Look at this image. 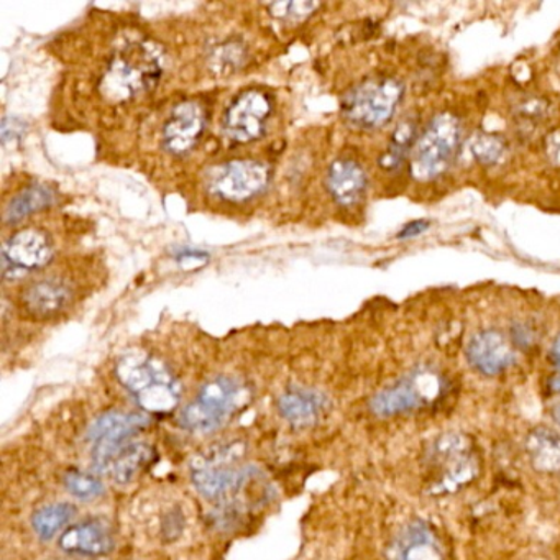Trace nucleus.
<instances>
[{
    "mask_svg": "<svg viewBox=\"0 0 560 560\" xmlns=\"http://www.w3.org/2000/svg\"><path fill=\"white\" fill-rule=\"evenodd\" d=\"M74 288L63 277H44L32 281L21 294V306L27 316L38 320L60 316L73 303Z\"/></svg>",
    "mask_w": 560,
    "mask_h": 560,
    "instance_id": "14",
    "label": "nucleus"
},
{
    "mask_svg": "<svg viewBox=\"0 0 560 560\" xmlns=\"http://www.w3.org/2000/svg\"><path fill=\"white\" fill-rule=\"evenodd\" d=\"M205 132V114L196 103H183L173 109L163 129V147L172 155H185L195 149Z\"/></svg>",
    "mask_w": 560,
    "mask_h": 560,
    "instance_id": "17",
    "label": "nucleus"
},
{
    "mask_svg": "<svg viewBox=\"0 0 560 560\" xmlns=\"http://www.w3.org/2000/svg\"><path fill=\"white\" fill-rule=\"evenodd\" d=\"M547 114V106L544 101L539 100H527L517 106V117L521 120H526L529 124H537L542 120V117ZM517 119V120H520Z\"/></svg>",
    "mask_w": 560,
    "mask_h": 560,
    "instance_id": "28",
    "label": "nucleus"
},
{
    "mask_svg": "<svg viewBox=\"0 0 560 560\" xmlns=\"http://www.w3.org/2000/svg\"><path fill=\"white\" fill-rule=\"evenodd\" d=\"M63 485L70 491V494L81 501L97 500V498L103 497L104 490H106L103 480L97 475L77 467L68 468L63 477Z\"/></svg>",
    "mask_w": 560,
    "mask_h": 560,
    "instance_id": "24",
    "label": "nucleus"
},
{
    "mask_svg": "<svg viewBox=\"0 0 560 560\" xmlns=\"http://www.w3.org/2000/svg\"><path fill=\"white\" fill-rule=\"evenodd\" d=\"M405 86L395 78H373L353 88L342 101L347 122L359 129H380L395 116Z\"/></svg>",
    "mask_w": 560,
    "mask_h": 560,
    "instance_id": "7",
    "label": "nucleus"
},
{
    "mask_svg": "<svg viewBox=\"0 0 560 560\" xmlns=\"http://www.w3.org/2000/svg\"><path fill=\"white\" fill-rule=\"evenodd\" d=\"M460 120L454 114H439L416 140L411 175L418 182H431L447 172L460 147Z\"/></svg>",
    "mask_w": 560,
    "mask_h": 560,
    "instance_id": "6",
    "label": "nucleus"
},
{
    "mask_svg": "<svg viewBox=\"0 0 560 560\" xmlns=\"http://www.w3.org/2000/svg\"><path fill=\"white\" fill-rule=\"evenodd\" d=\"M77 506L71 503H65V501L45 504V506L38 508L32 514V527H34L35 533H37L40 539L50 540L61 529L68 527V524L77 516Z\"/></svg>",
    "mask_w": 560,
    "mask_h": 560,
    "instance_id": "22",
    "label": "nucleus"
},
{
    "mask_svg": "<svg viewBox=\"0 0 560 560\" xmlns=\"http://www.w3.org/2000/svg\"><path fill=\"white\" fill-rule=\"evenodd\" d=\"M388 560H445L438 536L422 521L406 524L389 544Z\"/></svg>",
    "mask_w": 560,
    "mask_h": 560,
    "instance_id": "18",
    "label": "nucleus"
},
{
    "mask_svg": "<svg viewBox=\"0 0 560 560\" xmlns=\"http://www.w3.org/2000/svg\"><path fill=\"white\" fill-rule=\"evenodd\" d=\"M470 150L478 163L493 166L503 162L504 155H506V142L494 133L481 132L471 139Z\"/></svg>",
    "mask_w": 560,
    "mask_h": 560,
    "instance_id": "25",
    "label": "nucleus"
},
{
    "mask_svg": "<svg viewBox=\"0 0 560 560\" xmlns=\"http://www.w3.org/2000/svg\"><path fill=\"white\" fill-rule=\"evenodd\" d=\"M54 254V242L45 232L25 229L5 242L2 250V273L5 280H18L47 267Z\"/></svg>",
    "mask_w": 560,
    "mask_h": 560,
    "instance_id": "9",
    "label": "nucleus"
},
{
    "mask_svg": "<svg viewBox=\"0 0 560 560\" xmlns=\"http://www.w3.org/2000/svg\"><path fill=\"white\" fill-rule=\"evenodd\" d=\"M116 376L147 416L172 415L182 401L178 378L150 353L130 352L120 357Z\"/></svg>",
    "mask_w": 560,
    "mask_h": 560,
    "instance_id": "2",
    "label": "nucleus"
},
{
    "mask_svg": "<svg viewBox=\"0 0 560 560\" xmlns=\"http://www.w3.org/2000/svg\"><path fill=\"white\" fill-rule=\"evenodd\" d=\"M51 560H74V559H60V557H57V559H51Z\"/></svg>",
    "mask_w": 560,
    "mask_h": 560,
    "instance_id": "37",
    "label": "nucleus"
},
{
    "mask_svg": "<svg viewBox=\"0 0 560 560\" xmlns=\"http://www.w3.org/2000/svg\"><path fill=\"white\" fill-rule=\"evenodd\" d=\"M547 155L553 163L560 165V132L550 133L546 143Z\"/></svg>",
    "mask_w": 560,
    "mask_h": 560,
    "instance_id": "33",
    "label": "nucleus"
},
{
    "mask_svg": "<svg viewBox=\"0 0 560 560\" xmlns=\"http://www.w3.org/2000/svg\"><path fill=\"white\" fill-rule=\"evenodd\" d=\"M163 73L162 57L149 45H130L110 61L103 88L113 100L127 101L153 90Z\"/></svg>",
    "mask_w": 560,
    "mask_h": 560,
    "instance_id": "5",
    "label": "nucleus"
},
{
    "mask_svg": "<svg viewBox=\"0 0 560 560\" xmlns=\"http://www.w3.org/2000/svg\"><path fill=\"white\" fill-rule=\"evenodd\" d=\"M245 444L241 441L214 445L191 460V481L209 501L229 500L254 478L255 468L241 465Z\"/></svg>",
    "mask_w": 560,
    "mask_h": 560,
    "instance_id": "3",
    "label": "nucleus"
},
{
    "mask_svg": "<svg viewBox=\"0 0 560 560\" xmlns=\"http://www.w3.org/2000/svg\"><path fill=\"white\" fill-rule=\"evenodd\" d=\"M61 549L70 556L106 557L116 549V529L106 517H88L80 523L70 524L61 533Z\"/></svg>",
    "mask_w": 560,
    "mask_h": 560,
    "instance_id": "13",
    "label": "nucleus"
},
{
    "mask_svg": "<svg viewBox=\"0 0 560 560\" xmlns=\"http://www.w3.org/2000/svg\"><path fill=\"white\" fill-rule=\"evenodd\" d=\"M139 429L124 415H107L88 428L91 458L97 474L117 485H129L159 460V452L137 441Z\"/></svg>",
    "mask_w": 560,
    "mask_h": 560,
    "instance_id": "1",
    "label": "nucleus"
},
{
    "mask_svg": "<svg viewBox=\"0 0 560 560\" xmlns=\"http://www.w3.org/2000/svg\"><path fill=\"white\" fill-rule=\"evenodd\" d=\"M25 132V124L18 119L5 117L2 122V142L8 143L11 140H18Z\"/></svg>",
    "mask_w": 560,
    "mask_h": 560,
    "instance_id": "32",
    "label": "nucleus"
},
{
    "mask_svg": "<svg viewBox=\"0 0 560 560\" xmlns=\"http://www.w3.org/2000/svg\"><path fill=\"white\" fill-rule=\"evenodd\" d=\"M549 359L552 365L560 370V334L553 340L552 347H550Z\"/></svg>",
    "mask_w": 560,
    "mask_h": 560,
    "instance_id": "34",
    "label": "nucleus"
},
{
    "mask_svg": "<svg viewBox=\"0 0 560 560\" xmlns=\"http://www.w3.org/2000/svg\"><path fill=\"white\" fill-rule=\"evenodd\" d=\"M435 382L434 375L428 372H416L415 375L405 376L395 385L386 386L370 399V411L378 418H393L416 411L434 398L438 389H428L425 385Z\"/></svg>",
    "mask_w": 560,
    "mask_h": 560,
    "instance_id": "11",
    "label": "nucleus"
},
{
    "mask_svg": "<svg viewBox=\"0 0 560 560\" xmlns=\"http://www.w3.org/2000/svg\"><path fill=\"white\" fill-rule=\"evenodd\" d=\"M277 409L293 428H313L329 412L330 399L319 389L291 386L278 398Z\"/></svg>",
    "mask_w": 560,
    "mask_h": 560,
    "instance_id": "16",
    "label": "nucleus"
},
{
    "mask_svg": "<svg viewBox=\"0 0 560 560\" xmlns=\"http://www.w3.org/2000/svg\"><path fill=\"white\" fill-rule=\"evenodd\" d=\"M271 114L273 103L267 93L258 90L244 91L225 110V136L238 143L254 142L264 136Z\"/></svg>",
    "mask_w": 560,
    "mask_h": 560,
    "instance_id": "8",
    "label": "nucleus"
},
{
    "mask_svg": "<svg viewBox=\"0 0 560 560\" xmlns=\"http://www.w3.org/2000/svg\"><path fill=\"white\" fill-rule=\"evenodd\" d=\"M550 385H552V388L556 389V392H560V370H557L556 376H553Z\"/></svg>",
    "mask_w": 560,
    "mask_h": 560,
    "instance_id": "36",
    "label": "nucleus"
},
{
    "mask_svg": "<svg viewBox=\"0 0 560 560\" xmlns=\"http://www.w3.org/2000/svg\"><path fill=\"white\" fill-rule=\"evenodd\" d=\"M55 201L54 189L45 185H32L19 192L9 201L4 212V222L8 225L18 224L35 212L50 208Z\"/></svg>",
    "mask_w": 560,
    "mask_h": 560,
    "instance_id": "21",
    "label": "nucleus"
},
{
    "mask_svg": "<svg viewBox=\"0 0 560 560\" xmlns=\"http://www.w3.org/2000/svg\"><path fill=\"white\" fill-rule=\"evenodd\" d=\"M247 401L248 388L241 380L215 376L182 409L178 422L185 431L209 434L221 429Z\"/></svg>",
    "mask_w": 560,
    "mask_h": 560,
    "instance_id": "4",
    "label": "nucleus"
},
{
    "mask_svg": "<svg viewBox=\"0 0 560 560\" xmlns=\"http://www.w3.org/2000/svg\"><path fill=\"white\" fill-rule=\"evenodd\" d=\"M465 357L471 369L485 376H497L513 365V346L503 332L497 329H485L468 340Z\"/></svg>",
    "mask_w": 560,
    "mask_h": 560,
    "instance_id": "15",
    "label": "nucleus"
},
{
    "mask_svg": "<svg viewBox=\"0 0 560 560\" xmlns=\"http://www.w3.org/2000/svg\"><path fill=\"white\" fill-rule=\"evenodd\" d=\"M550 416H552L553 422L560 428V401L556 402L550 409Z\"/></svg>",
    "mask_w": 560,
    "mask_h": 560,
    "instance_id": "35",
    "label": "nucleus"
},
{
    "mask_svg": "<svg viewBox=\"0 0 560 560\" xmlns=\"http://www.w3.org/2000/svg\"><path fill=\"white\" fill-rule=\"evenodd\" d=\"M319 4L314 2H278V4L270 5V12L273 18L281 19V21H303L310 18Z\"/></svg>",
    "mask_w": 560,
    "mask_h": 560,
    "instance_id": "26",
    "label": "nucleus"
},
{
    "mask_svg": "<svg viewBox=\"0 0 560 560\" xmlns=\"http://www.w3.org/2000/svg\"><path fill=\"white\" fill-rule=\"evenodd\" d=\"M431 457L435 464L444 467L441 490L455 491L477 475V460L471 454L470 441L462 432H444L432 445Z\"/></svg>",
    "mask_w": 560,
    "mask_h": 560,
    "instance_id": "12",
    "label": "nucleus"
},
{
    "mask_svg": "<svg viewBox=\"0 0 560 560\" xmlns=\"http://www.w3.org/2000/svg\"><path fill=\"white\" fill-rule=\"evenodd\" d=\"M208 258L209 255L206 252L191 250V248H186V250H182L176 255V261L182 267H198V265H205Z\"/></svg>",
    "mask_w": 560,
    "mask_h": 560,
    "instance_id": "29",
    "label": "nucleus"
},
{
    "mask_svg": "<svg viewBox=\"0 0 560 560\" xmlns=\"http://www.w3.org/2000/svg\"><path fill=\"white\" fill-rule=\"evenodd\" d=\"M270 183V170L255 160H235L212 173L211 191L231 202H245L260 195Z\"/></svg>",
    "mask_w": 560,
    "mask_h": 560,
    "instance_id": "10",
    "label": "nucleus"
},
{
    "mask_svg": "<svg viewBox=\"0 0 560 560\" xmlns=\"http://www.w3.org/2000/svg\"><path fill=\"white\" fill-rule=\"evenodd\" d=\"M511 337H513V342L516 343L517 347H527L536 342V332H534V329H530V326H527V324H516V326L511 329Z\"/></svg>",
    "mask_w": 560,
    "mask_h": 560,
    "instance_id": "30",
    "label": "nucleus"
},
{
    "mask_svg": "<svg viewBox=\"0 0 560 560\" xmlns=\"http://www.w3.org/2000/svg\"><path fill=\"white\" fill-rule=\"evenodd\" d=\"M527 457L540 474L560 471V435L552 429L536 428L526 439Z\"/></svg>",
    "mask_w": 560,
    "mask_h": 560,
    "instance_id": "20",
    "label": "nucleus"
},
{
    "mask_svg": "<svg viewBox=\"0 0 560 560\" xmlns=\"http://www.w3.org/2000/svg\"><path fill=\"white\" fill-rule=\"evenodd\" d=\"M429 228H431V222L424 221V219H418V221L408 222V224L398 232L396 237H398L399 241H408V238H415L418 237V235L424 234Z\"/></svg>",
    "mask_w": 560,
    "mask_h": 560,
    "instance_id": "31",
    "label": "nucleus"
},
{
    "mask_svg": "<svg viewBox=\"0 0 560 560\" xmlns=\"http://www.w3.org/2000/svg\"><path fill=\"white\" fill-rule=\"evenodd\" d=\"M416 145V124L405 120L396 127L395 133L389 140L388 149L380 159V166L386 172H395L408 159V153Z\"/></svg>",
    "mask_w": 560,
    "mask_h": 560,
    "instance_id": "23",
    "label": "nucleus"
},
{
    "mask_svg": "<svg viewBox=\"0 0 560 560\" xmlns=\"http://www.w3.org/2000/svg\"><path fill=\"white\" fill-rule=\"evenodd\" d=\"M326 185L330 198L337 205L352 208L365 198L369 178L363 166L355 160L337 159L327 170Z\"/></svg>",
    "mask_w": 560,
    "mask_h": 560,
    "instance_id": "19",
    "label": "nucleus"
},
{
    "mask_svg": "<svg viewBox=\"0 0 560 560\" xmlns=\"http://www.w3.org/2000/svg\"><path fill=\"white\" fill-rule=\"evenodd\" d=\"M244 50L238 45L229 44L215 51V68L221 71L235 70L242 63Z\"/></svg>",
    "mask_w": 560,
    "mask_h": 560,
    "instance_id": "27",
    "label": "nucleus"
}]
</instances>
